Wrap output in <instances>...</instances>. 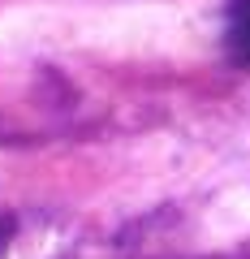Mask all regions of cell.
<instances>
[{"label": "cell", "mask_w": 250, "mask_h": 259, "mask_svg": "<svg viewBox=\"0 0 250 259\" xmlns=\"http://www.w3.org/2000/svg\"><path fill=\"white\" fill-rule=\"evenodd\" d=\"M224 48L237 65H250V0L229 5V26H224Z\"/></svg>", "instance_id": "cell-1"}]
</instances>
